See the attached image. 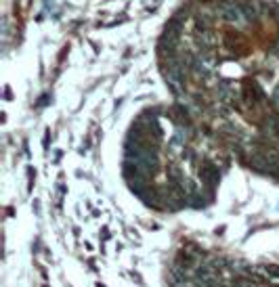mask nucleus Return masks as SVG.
<instances>
[{"mask_svg":"<svg viewBox=\"0 0 279 287\" xmlns=\"http://www.w3.org/2000/svg\"><path fill=\"white\" fill-rule=\"evenodd\" d=\"M220 13H223V17L233 23L235 28H246L250 23V17L246 15V11H243V7L239 3H233V0H227V3H220Z\"/></svg>","mask_w":279,"mask_h":287,"instance_id":"obj_1","label":"nucleus"},{"mask_svg":"<svg viewBox=\"0 0 279 287\" xmlns=\"http://www.w3.org/2000/svg\"><path fill=\"white\" fill-rule=\"evenodd\" d=\"M195 69V74L197 76H202V78H210L214 71H216V57L210 55V53H202L200 57H195V61L191 65Z\"/></svg>","mask_w":279,"mask_h":287,"instance_id":"obj_2","label":"nucleus"},{"mask_svg":"<svg viewBox=\"0 0 279 287\" xmlns=\"http://www.w3.org/2000/svg\"><path fill=\"white\" fill-rule=\"evenodd\" d=\"M241 7H243V11H246V15L250 17V21L256 19L264 11V7L258 3V0H246V3H241Z\"/></svg>","mask_w":279,"mask_h":287,"instance_id":"obj_3","label":"nucleus"},{"mask_svg":"<svg viewBox=\"0 0 279 287\" xmlns=\"http://www.w3.org/2000/svg\"><path fill=\"white\" fill-rule=\"evenodd\" d=\"M195 42L202 46V51H206L208 46H212V44H214V36H212L210 32H197Z\"/></svg>","mask_w":279,"mask_h":287,"instance_id":"obj_4","label":"nucleus"},{"mask_svg":"<svg viewBox=\"0 0 279 287\" xmlns=\"http://www.w3.org/2000/svg\"><path fill=\"white\" fill-rule=\"evenodd\" d=\"M195 28H197V32H210L212 30V19L208 15H197L195 17Z\"/></svg>","mask_w":279,"mask_h":287,"instance_id":"obj_5","label":"nucleus"},{"mask_svg":"<svg viewBox=\"0 0 279 287\" xmlns=\"http://www.w3.org/2000/svg\"><path fill=\"white\" fill-rule=\"evenodd\" d=\"M273 55H277V57H279V42H275V44H273Z\"/></svg>","mask_w":279,"mask_h":287,"instance_id":"obj_6","label":"nucleus"},{"mask_svg":"<svg viewBox=\"0 0 279 287\" xmlns=\"http://www.w3.org/2000/svg\"><path fill=\"white\" fill-rule=\"evenodd\" d=\"M273 101H275V103H279V88L273 92Z\"/></svg>","mask_w":279,"mask_h":287,"instance_id":"obj_7","label":"nucleus"}]
</instances>
